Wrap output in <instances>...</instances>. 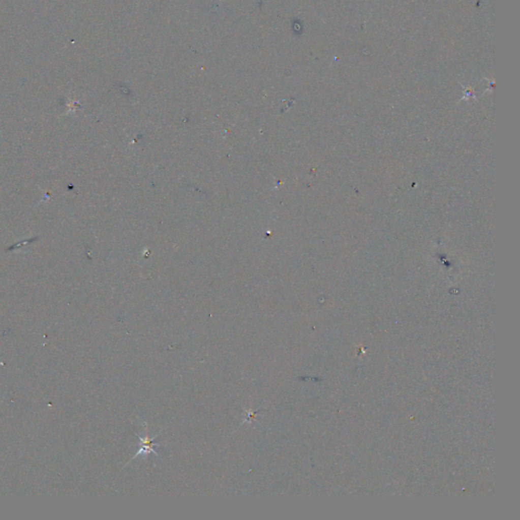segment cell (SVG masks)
I'll return each mask as SVG.
<instances>
[{"mask_svg":"<svg viewBox=\"0 0 520 520\" xmlns=\"http://www.w3.org/2000/svg\"><path fill=\"white\" fill-rule=\"evenodd\" d=\"M156 437V436H155ZM155 437L154 438H149L148 437V432H147V429H146V433H145V436L144 437H140L138 436L139 438V441H140V444H139V450L138 452L136 453V455H134V458L138 457V456H141V455H145V454H148V453H154L156 456H158V453L156 452L155 450V446H160L161 444L160 443H155Z\"/></svg>","mask_w":520,"mask_h":520,"instance_id":"cell-1","label":"cell"}]
</instances>
